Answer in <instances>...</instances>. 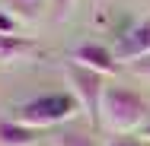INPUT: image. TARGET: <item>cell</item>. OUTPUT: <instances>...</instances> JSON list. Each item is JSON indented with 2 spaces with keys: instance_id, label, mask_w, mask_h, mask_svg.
I'll return each instance as SVG.
<instances>
[{
  "instance_id": "obj_14",
  "label": "cell",
  "mask_w": 150,
  "mask_h": 146,
  "mask_svg": "<svg viewBox=\"0 0 150 146\" xmlns=\"http://www.w3.org/2000/svg\"><path fill=\"white\" fill-rule=\"evenodd\" d=\"M26 3H35V0H26Z\"/></svg>"
},
{
  "instance_id": "obj_3",
  "label": "cell",
  "mask_w": 150,
  "mask_h": 146,
  "mask_svg": "<svg viewBox=\"0 0 150 146\" xmlns=\"http://www.w3.org/2000/svg\"><path fill=\"white\" fill-rule=\"evenodd\" d=\"M67 80L74 89V98L80 102V111H86L93 124L99 121V108H102V95H105V76L93 73L80 64H67Z\"/></svg>"
},
{
  "instance_id": "obj_1",
  "label": "cell",
  "mask_w": 150,
  "mask_h": 146,
  "mask_svg": "<svg viewBox=\"0 0 150 146\" xmlns=\"http://www.w3.org/2000/svg\"><path fill=\"white\" fill-rule=\"evenodd\" d=\"M147 102L134 92V89L125 86H105L102 95V108H99V124L109 127L112 133H128V130H137L147 117Z\"/></svg>"
},
{
  "instance_id": "obj_5",
  "label": "cell",
  "mask_w": 150,
  "mask_h": 146,
  "mask_svg": "<svg viewBox=\"0 0 150 146\" xmlns=\"http://www.w3.org/2000/svg\"><path fill=\"white\" fill-rule=\"evenodd\" d=\"M118 54L128 57V60H137V57H147L150 54V16L125 35V45H121Z\"/></svg>"
},
{
  "instance_id": "obj_7",
  "label": "cell",
  "mask_w": 150,
  "mask_h": 146,
  "mask_svg": "<svg viewBox=\"0 0 150 146\" xmlns=\"http://www.w3.org/2000/svg\"><path fill=\"white\" fill-rule=\"evenodd\" d=\"M35 140H38V130L19 124L16 117L0 121V146H35Z\"/></svg>"
},
{
  "instance_id": "obj_10",
  "label": "cell",
  "mask_w": 150,
  "mask_h": 146,
  "mask_svg": "<svg viewBox=\"0 0 150 146\" xmlns=\"http://www.w3.org/2000/svg\"><path fill=\"white\" fill-rule=\"evenodd\" d=\"M74 3H77V0H51V6H54V19H58V22H64V19L74 13Z\"/></svg>"
},
{
  "instance_id": "obj_6",
  "label": "cell",
  "mask_w": 150,
  "mask_h": 146,
  "mask_svg": "<svg viewBox=\"0 0 150 146\" xmlns=\"http://www.w3.org/2000/svg\"><path fill=\"white\" fill-rule=\"evenodd\" d=\"M32 54H35V45L29 38H23V35H0V67L29 60Z\"/></svg>"
},
{
  "instance_id": "obj_2",
  "label": "cell",
  "mask_w": 150,
  "mask_h": 146,
  "mask_svg": "<svg viewBox=\"0 0 150 146\" xmlns=\"http://www.w3.org/2000/svg\"><path fill=\"white\" fill-rule=\"evenodd\" d=\"M80 111V102L67 92H51V95H38V98H29L16 108V121L26 124L32 130H42V127H54V124H64Z\"/></svg>"
},
{
  "instance_id": "obj_8",
  "label": "cell",
  "mask_w": 150,
  "mask_h": 146,
  "mask_svg": "<svg viewBox=\"0 0 150 146\" xmlns=\"http://www.w3.org/2000/svg\"><path fill=\"white\" fill-rule=\"evenodd\" d=\"M54 146H93V140L83 133H58Z\"/></svg>"
},
{
  "instance_id": "obj_13",
  "label": "cell",
  "mask_w": 150,
  "mask_h": 146,
  "mask_svg": "<svg viewBox=\"0 0 150 146\" xmlns=\"http://www.w3.org/2000/svg\"><path fill=\"white\" fill-rule=\"evenodd\" d=\"M141 137H144V140H147V143H150V124H147V127H144V130H141Z\"/></svg>"
},
{
  "instance_id": "obj_11",
  "label": "cell",
  "mask_w": 150,
  "mask_h": 146,
  "mask_svg": "<svg viewBox=\"0 0 150 146\" xmlns=\"http://www.w3.org/2000/svg\"><path fill=\"white\" fill-rule=\"evenodd\" d=\"M16 32H19V22H16L10 13L0 10V35H16Z\"/></svg>"
},
{
  "instance_id": "obj_12",
  "label": "cell",
  "mask_w": 150,
  "mask_h": 146,
  "mask_svg": "<svg viewBox=\"0 0 150 146\" xmlns=\"http://www.w3.org/2000/svg\"><path fill=\"white\" fill-rule=\"evenodd\" d=\"M109 146H144V143H137V140H128V137H118V140H112Z\"/></svg>"
},
{
  "instance_id": "obj_9",
  "label": "cell",
  "mask_w": 150,
  "mask_h": 146,
  "mask_svg": "<svg viewBox=\"0 0 150 146\" xmlns=\"http://www.w3.org/2000/svg\"><path fill=\"white\" fill-rule=\"evenodd\" d=\"M128 70H131L137 80H147V83H150V54H147V57L131 60V64H128Z\"/></svg>"
},
{
  "instance_id": "obj_4",
  "label": "cell",
  "mask_w": 150,
  "mask_h": 146,
  "mask_svg": "<svg viewBox=\"0 0 150 146\" xmlns=\"http://www.w3.org/2000/svg\"><path fill=\"white\" fill-rule=\"evenodd\" d=\"M70 64H80V67H86L93 73H102V76L118 73L115 54H112L109 48H102V45H80V48L74 51V60H70Z\"/></svg>"
}]
</instances>
